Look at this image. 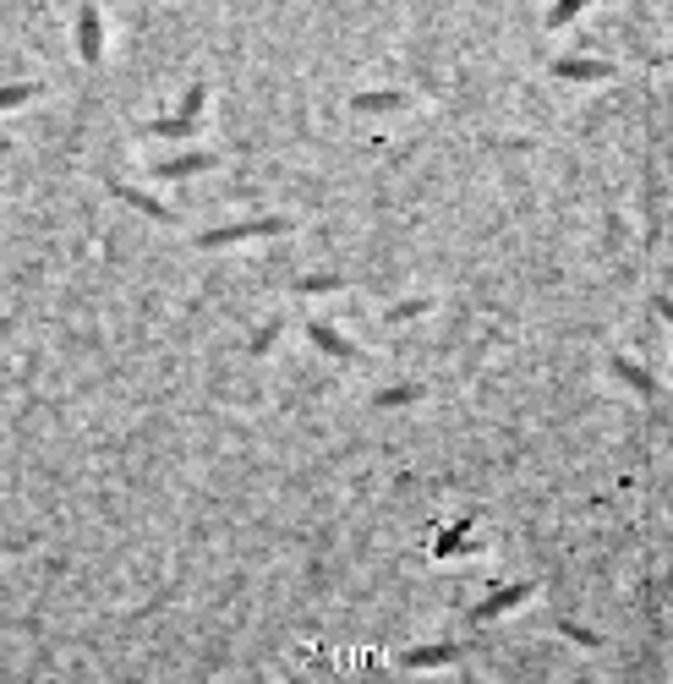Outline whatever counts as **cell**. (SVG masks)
Listing matches in <instances>:
<instances>
[{
    "instance_id": "1",
    "label": "cell",
    "mask_w": 673,
    "mask_h": 684,
    "mask_svg": "<svg viewBox=\"0 0 673 684\" xmlns=\"http://www.w3.org/2000/svg\"><path fill=\"white\" fill-rule=\"evenodd\" d=\"M290 230V219H241V225H219V230H203V236H197V247H236V241H252V236H285Z\"/></svg>"
},
{
    "instance_id": "2",
    "label": "cell",
    "mask_w": 673,
    "mask_h": 684,
    "mask_svg": "<svg viewBox=\"0 0 673 684\" xmlns=\"http://www.w3.org/2000/svg\"><path fill=\"white\" fill-rule=\"evenodd\" d=\"M77 55H83V66H99V55H104V22H99L94 0L77 11Z\"/></svg>"
},
{
    "instance_id": "3",
    "label": "cell",
    "mask_w": 673,
    "mask_h": 684,
    "mask_svg": "<svg viewBox=\"0 0 673 684\" xmlns=\"http://www.w3.org/2000/svg\"><path fill=\"white\" fill-rule=\"evenodd\" d=\"M531 591H537V586H531V581H515V586H498L493 597H482L477 608H471V624H487V619H498V613L520 608V602H526Z\"/></svg>"
},
{
    "instance_id": "4",
    "label": "cell",
    "mask_w": 673,
    "mask_h": 684,
    "mask_svg": "<svg viewBox=\"0 0 673 684\" xmlns=\"http://www.w3.org/2000/svg\"><path fill=\"white\" fill-rule=\"evenodd\" d=\"M553 77H564V83H608V77H613V61H591V55H564V61H553Z\"/></svg>"
},
{
    "instance_id": "5",
    "label": "cell",
    "mask_w": 673,
    "mask_h": 684,
    "mask_svg": "<svg viewBox=\"0 0 673 684\" xmlns=\"http://www.w3.org/2000/svg\"><path fill=\"white\" fill-rule=\"evenodd\" d=\"M466 657V646L460 641H438V646H416V652H405V668H449V663H460Z\"/></svg>"
},
{
    "instance_id": "6",
    "label": "cell",
    "mask_w": 673,
    "mask_h": 684,
    "mask_svg": "<svg viewBox=\"0 0 673 684\" xmlns=\"http://www.w3.org/2000/svg\"><path fill=\"white\" fill-rule=\"evenodd\" d=\"M307 340L318 345L323 356H334V362H356V345L345 340V334L334 329V323H307Z\"/></svg>"
},
{
    "instance_id": "7",
    "label": "cell",
    "mask_w": 673,
    "mask_h": 684,
    "mask_svg": "<svg viewBox=\"0 0 673 684\" xmlns=\"http://www.w3.org/2000/svg\"><path fill=\"white\" fill-rule=\"evenodd\" d=\"M219 159L214 154H181V159H159L154 176L159 181H187V176H203V170H214Z\"/></svg>"
},
{
    "instance_id": "8",
    "label": "cell",
    "mask_w": 673,
    "mask_h": 684,
    "mask_svg": "<svg viewBox=\"0 0 673 684\" xmlns=\"http://www.w3.org/2000/svg\"><path fill=\"white\" fill-rule=\"evenodd\" d=\"M351 110L356 115H389V110H405V94L400 88H373V94H356Z\"/></svg>"
},
{
    "instance_id": "9",
    "label": "cell",
    "mask_w": 673,
    "mask_h": 684,
    "mask_svg": "<svg viewBox=\"0 0 673 684\" xmlns=\"http://www.w3.org/2000/svg\"><path fill=\"white\" fill-rule=\"evenodd\" d=\"M110 192L121 197V203H132V208H143L148 219H159V225H176V214H170L165 203H154L148 192H137V187H126V181H110Z\"/></svg>"
},
{
    "instance_id": "10",
    "label": "cell",
    "mask_w": 673,
    "mask_h": 684,
    "mask_svg": "<svg viewBox=\"0 0 673 684\" xmlns=\"http://www.w3.org/2000/svg\"><path fill=\"white\" fill-rule=\"evenodd\" d=\"M613 373H619L624 384H630L635 394H641V400H657V378L646 373L641 362H630V356H613Z\"/></svg>"
},
{
    "instance_id": "11",
    "label": "cell",
    "mask_w": 673,
    "mask_h": 684,
    "mask_svg": "<svg viewBox=\"0 0 673 684\" xmlns=\"http://www.w3.org/2000/svg\"><path fill=\"white\" fill-rule=\"evenodd\" d=\"M192 126H197V115H181L176 110V115H165V121H148L143 132L148 137H192Z\"/></svg>"
},
{
    "instance_id": "12",
    "label": "cell",
    "mask_w": 673,
    "mask_h": 684,
    "mask_svg": "<svg viewBox=\"0 0 673 684\" xmlns=\"http://www.w3.org/2000/svg\"><path fill=\"white\" fill-rule=\"evenodd\" d=\"M416 400H422V384H394V389H378V394H373L378 411H394V405H416Z\"/></svg>"
},
{
    "instance_id": "13",
    "label": "cell",
    "mask_w": 673,
    "mask_h": 684,
    "mask_svg": "<svg viewBox=\"0 0 673 684\" xmlns=\"http://www.w3.org/2000/svg\"><path fill=\"white\" fill-rule=\"evenodd\" d=\"M329 291H345L340 274H307V280H296V296H329Z\"/></svg>"
},
{
    "instance_id": "14",
    "label": "cell",
    "mask_w": 673,
    "mask_h": 684,
    "mask_svg": "<svg viewBox=\"0 0 673 684\" xmlns=\"http://www.w3.org/2000/svg\"><path fill=\"white\" fill-rule=\"evenodd\" d=\"M586 11V0H553V11H548V28H570V22Z\"/></svg>"
},
{
    "instance_id": "15",
    "label": "cell",
    "mask_w": 673,
    "mask_h": 684,
    "mask_svg": "<svg viewBox=\"0 0 673 684\" xmlns=\"http://www.w3.org/2000/svg\"><path fill=\"white\" fill-rule=\"evenodd\" d=\"M471 548V542H466V526H455V531H444V537H438V559H455V553H466Z\"/></svg>"
},
{
    "instance_id": "16",
    "label": "cell",
    "mask_w": 673,
    "mask_h": 684,
    "mask_svg": "<svg viewBox=\"0 0 673 684\" xmlns=\"http://www.w3.org/2000/svg\"><path fill=\"white\" fill-rule=\"evenodd\" d=\"M33 94H39L33 83H6V88H0V110H17V104H28Z\"/></svg>"
},
{
    "instance_id": "17",
    "label": "cell",
    "mask_w": 673,
    "mask_h": 684,
    "mask_svg": "<svg viewBox=\"0 0 673 684\" xmlns=\"http://www.w3.org/2000/svg\"><path fill=\"white\" fill-rule=\"evenodd\" d=\"M427 307H433V301H427V296H416V301H394V307H389V323H405V318H422Z\"/></svg>"
},
{
    "instance_id": "18",
    "label": "cell",
    "mask_w": 673,
    "mask_h": 684,
    "mask_svg": "<svg viewBox=\"0 0 673 684\" xmlns=\"http://www.w3.org/2000/svg\"><path fill=\"white\" fill-rule=\"evenodd\" d=\"M559 635L564 641H580V646H602L597 630H580V624H570V619H559Z\"/></svg>"
},
{
    "instance_id": "19",
    "label": "cell",
    "mask_w": 673,
    "mask_h": 684,
    "mask_svg": "<svg viewBox=\"0 0 673 684\" xmlns=\"http://www.w3.org/2000/svg\"><path fill=\"white\" fill-rule=\"evenodd\" d=\"M274 340H280V323H269V329H258V334H252V356L274 351Z\"/></svg>"
},
{
    "instance_id": "20",
    "label": "cell",
    "mask_w": 673,
    "mask_h": 684,
    "mask_svg": "<svg viewBox=\"0 0 673 684\" xmlns=\"http://www.w3.org/2000/svg\"><path fill=\"white\" fill-rule=\"evenodd\" d=\"M203 99H208V88H203V83H192V88H187V99H181V115H197V110H203Z\"/></svg>"
},
{
    "instance_id": "21",
    "label": "cell",
    "mask_w": 673,
    "mask_h": 684,
    "mask_svg": "<svg viewBox=\"0 0 673 684\" xmlns=\"http://www.w3.org/2000/svg\"><path fill=\"white\" fill-rule=\"evenodd\" d=\"M6 154H11V143H0V159H6Z\"/></svg>"
}]
</instances>
